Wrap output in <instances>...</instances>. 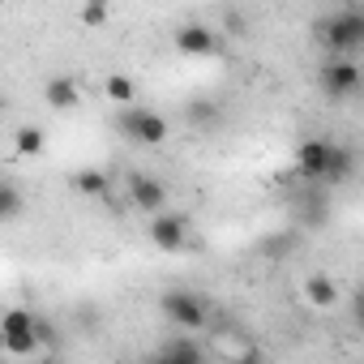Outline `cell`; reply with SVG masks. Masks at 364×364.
Masks as SVG:
<instances>
[{
    "instance_id": "obj_19",
    "label": "cell",
    "mask_w": 364,
    "mask_h": 364,
    "mask_svg": "<svg viewBox=\"0 0 364 364\" xmlns=\"http://www.w3.org/2000/svg\"><path fill=\"white\" fill-rule=\"evenodd\" d=\"M82 22H86V26H103V22H107V5H86V9H82Z\"/></svg>"
},
{
    "instance_id": "obj_12",
    "label": "cell",
    "mask_w": 364,
    "mask_h": 364,
    "mask_svg": "<svg viewBox=\"0 0 364 364\" xmlns=\"http://www.w3.org/2000/svg\"><path fill=\"white\" fill-rule=\"evenodd\" d=\"M159 355H167L171 364H206V347H202L198 338H189V334H180V338L163 343Z\"/></svg>"
},
{
    "instance_id": "obj_17",
    "label": "cell",
    "mask_w": 364,
    "mask_h": 364,
    "mask_svg": "<svg viewBox=\"0 0 364 364\" xmlns=\"http://www.w3.org/2000/svg\"><path fill=\"white\" fill-rule=\"evenodd\" d=\"M22 193H18V185H9V180H5V185H0V219H5V223H14L18 215H22Z\"/></svg>"
},
{
    "instance_id": "obj_7",
    "label": "cell",
    "mask_w": 364,
    "mask_h": 364,
    "mask_svg": "<svg viewBox=\"0 0 364 364\" xmlns=\"http://www.w3.org/2000/svg\"><path fill=\"white\" fill-rule=\"evenodd\" d=\"M171 39H176V52L180 56H215L219 52V31L206 26V22H185Z\"/></svg>"
},
{
    "instance_id": "obj_2",
    "label": "cell",
    "mask_w": 364,
    "mask_h": 364,
    "mask_svg": "<svg viewBox=\"0 0 364 364\" xmlns=\"http://www.w3.org/2000/svg\"><path fill=\"white\" fill-rule=\"evenodd\" d=\"M317 86H321L326 99L347 103L351 95H360V86H364V69H360L351 56H330V60H321V69H317Z\"/></svg>"
},
{
    "instance_id": "obj_18",
    "label": "cell",
    "mask_w": 364,
    "mask_h": 364,
    "mask_svg": "<svg viewBox=\"0 0 364 364\" xmlns=\"http://www.w3.org/2000/svg\"><path fill=\"white\" fill-rule=\"evenodd\" d=\"M43 146H48V133L39 124H22L18 129V154H39Z\"/></svg>"
},
{
    "instance_id": "obj_1",
    "label": "cell",
    "mask_w": 364,
    "mask_h": 364,
    "mask_svg": "<svg viewBox=\"0 0 364 364\" xmlns=\"http://www.w3.org/2000/svg\"><path fill=\"white\" fill-rule=\"evenodd\" d=\"M321 43L330 48V56H351L364 48V9H334L321 26H317Z\"/></svg>"
},
{
    "instance_id": "obj_8",
    "label": "cell",
    "mask_w": 364,
    "mask_h": 364,
    "mask_svg": "<svg viewBox=\"0 0 364 364\" xmlns=\"http://www.w3.org/2000/svg\"><path fill=\"white\" fill-rule=\"evenodd\" d=\"M330 150H334V141H326V137H304V141L296 146V171H300L304 180H326V171H330Z\"/></svg>"
},
{
    "instance_id": "obj_15",
    "label": "cell",
    "mask_w": 364,
    "mask_h": 364,
    "mask_svg": "<svg viewBox=\"0 0 364 364\" xmlns=\"http://www.w3.org/2000/svg\"><path fill=\"white\" fill-rule=\"evenodd\" d=\"M103 90H107V99L120 103V107H133V103H137V86H133L124 73H112V77L103 82Z\"/></svg>"
},
{
    "instance_id": "obj_10",
    "label": "cell",
    "mask_w": 364,
    "mask_h": 364,
    "mask_svg": "<svg viewBox=\"0 0 364 364\" xmlns=\"http://www.w3.org/2000/svg\"><path fill=\"white\" fill-rule=\"evenodd\" d=\"M43 103H48L52 112H73V107L82 103V86H77L69 73H60V77H52V82L43 86Z\"/></svg>"
},
{
    "instance_id": "obj_5",
    "label": "cell",
    "mask_w": 364,
    "mask_h": 364,
    "mask_svg": "<svg viewBox=\"0 0 364 364\" xmlns=\"http://www.w3.org/2000/svg\"><path fill=\"white\" fill-rule=\"evenodd\" d=\"M159 309H163V317H167L171 326L189 330V334L206 326V300H202L198 291H185V287H176V291H163Z\"/></svg>"
},
{
    "instance_id": "obj_6",
    "label": "cell",
    "mask_w": 364,
    "mask_h": 364,
    "mask_svg": "<svg viewBox=\"0 0 364 364\" xmlns=\"http://www.w3.org/2000/svg\"><path fill=\"white\" fill-rule=\"evenodd\" d=\"M129 206H137L141 215H167V189H163V180L146 176V171H133L129 176Z\"/></svg>"
},
{
    "instance_id": "obj_3",
    "label": "cell",
    "mask_w": 364,
    "mask_h": 364,
    "mask_svg": "<svg viewBox=\"0 0 364 364\" xmlns=\"http://www.w3.org/2000/svg\"><path fill=\"white\" fill-rule=\"evenodd\" d=\"M0 343H5L9 355H35L43 343H39V313L31 309H9L0 317Z\"/></svg>"
},
{
    "instance_id": "obj_21",
    "label": "cell",
    "mask_w": 364,
    "mask_h": 364,
    "mask_svg": "<svg viewBox=\"0 0 364 364\" xmlns=\"http://www.w3.org/2000/svg\"><path fill=\"white\" fill-rule=\"evenodd\" d=\"M146 364H171V360H167V355H154V360H146Z\"/></svg>"
},
{
    "instance_id": "obj_13",
    "label": "cell",
    "mask_w": 364,
    "mask_h": 364,
    "mask_svg": "<svg viewBox=\"0 0 364 364\" xmlns=\"http://www.w3.org/2000/svg\"><path fill=\"white\" fill-rule=\"evenodd\" d=\"M304 300H309L313 309H334L338 287L330 283V274H309V279H304Z\"/></svg>"
},
{
    "instance_id": "obj_20",
    "label": "cell",
    "mask_w": 364,
    "mask_h": 364,
    "mask_svg": "<svg viewBox=\"0 0 364 364\" xmlns=\"http://www.w3.org/2000/svg\"><path fill=\"white\" fill-rule=\"evenodd\" d=\"M355 321L364 326V287H360V296H355Z\"/></svg>"
},
{
    "instance_id": "obj_23",
    "label": "cell",
    "mask_w": 364,
    "mask_h": 364,
    "mask_svg": "<svg viewBox=\"0 0 364 364\" xmlns=\"http://www.w3.org/2000/svg\"><path fill=\"white\" fill-rule=\"evenodd\" d=\"M360 9H364V5H360Z\"/></svg>"
},
{
    "instance_id": "obj_4",
    "label": "cell",
    "mask_w": 364,
    "mask_h": 364,
    "mask_svg": "<svg viewBox=\"0 0 364 364\" xmlns=\"http://www.w3.org/2000/svg\"><path fill=\"white\" fill-rule=\"evenodd\" d=\"M116 129H120L129 141H137V146H163V141L171 137L167 120H163L159 112L141 107V103H133V107H120V116H116Z\"/></svg>"
},
{
    "instance_id": "obj_9",
    "label": "cell",
    "mask_w": 364,
    "mask_h": 364,
    "mask_svg": "<svg viewBox=\"0 0 364 364\" xmlns=\"http://www.w3.org/2000/svg\"><path fill=\"white\" fill-rule=\"evenodd\" d=\"M150 245L154 249H163V253H180L189 245V223H185V215H159V219H150Z\"/></svg>"
},
{
    "instance_id": "obj_14",
    "label": "cell",
    "mask_w": 364,
    "mask_h": 364,
    "mask_svg": "<svg viewBox=\"0 0 364 364\" xmlns=\"http://www.w3.org/2000/svg\"><path fill=\"white\" fill-rule=\"evenodd\" d=\"M215 347H219L228 360H249V355H253V343H249V334H236V330H223V334L215 338Z\"/></svg>"
},
{
    "instance_id": "obj_11",
    "label": "cell",
    "mask_w": 364,
    "mask_h": 364,
    "mask_svg": "<svg viewBox=\"0 0 364 364\" xmlns=\"http://www.w3.org/2000/svg\"><path fill=\"white\" fill-rule=\"evenodd\" d=\"M73 189H77L82 198L112 202V176H107V171H99V167H82V171L73 176Z\"/></svg>"
},
{
    "instance_id": "obj_22",
    "label": "cell",
    "mask_w": 364,
    "mask_h": 364,
    "mask_svg": "<svg viewBox=\"0 0 364 364\" xmlns=\"http://www.w3.org/2000/svg\"><path fill=\"white\" fill-rule=\"evenodd\" d=\"M39 364H60V360H39Z\"/></svg>"
},
{
    "instance_id": "obj_16",
    "label": "cell",
    "mask_w": 364,
    "mask_h": 364,
    "mask_svg": "<svg viewBox=\"0 0 364 364\" xmlns=\"http://www.w3.org/2000/svg\"><path fill=\"white\" fill-rule=\"evenodd\" d=\"M355 171V154L347 150V146H334L330 150V171H326V180H330V185H338V180H347Z\"/></svg>"
}]
</instances>
